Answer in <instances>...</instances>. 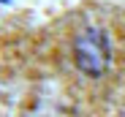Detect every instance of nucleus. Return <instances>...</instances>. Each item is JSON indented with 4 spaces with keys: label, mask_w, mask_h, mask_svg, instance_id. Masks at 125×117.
<instances>
[{
    "label": "nucleus",
    "mask_w": 125,
    "mask_h": 117,
    "mask_svg": "<svg viewBox=\"0 0 125 117\" xmlns=\"http://www.w3.org/2000/svg\"><path fill=\"white\" fill-rule=\"evenodd\" d=\"M76 65L87 76H101L109 65V44L101 30H84L76 38Z\"/></svg>",
    "instance_id": "1"
}]
</instances>
